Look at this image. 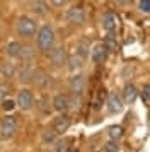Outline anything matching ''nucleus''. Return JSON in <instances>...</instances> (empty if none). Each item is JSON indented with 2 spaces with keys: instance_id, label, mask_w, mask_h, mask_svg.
<instances>
[{
  "instance_id": "9",
  "label": "nucleus",
  "mask_w": 150,
  "mask_h": 152,
  "mask_svg": "<svg viewBox=\"0 0 150 152\" xmlns=\"http://www.w3.org/2000/svg\"><path fill=\"white\" fill-rule=\"evenodd\" d=\"M101 26L104 29V33H116V29H118V17H116L114 12H104L101 17Z\"/></svg>"
},
{
  "instance_id": "24",
  "label": "nucleus",
  "mask_w": 150,
  "mask_h": 152,
  "mask_svg": "<svg viewBox=\"0 0 150 152\" xmlns=\"http://www.w3.org/2000/svg\"><path fill=\"white\" fill-rule=\"evenodd\" d=\"M38 108H39V111L43 113V115H48V113L51 111V101H50L46 96H43V97L39 99V104H38Z\"/></svg>"
},
{
  "instance_id": "32",
  "label": "nucleus",
  "mask_w": 150,
  "mask_h": 152,
  "mask_svg": "<svg viewBox=\"0 0 150 152\" xmlns=\"http://www.w3.org/2000/svg\"><path fill=\"white\" fill-rule=\"evenodd\" d=\"M26 2H31V0H26Z\"/></svg>"
},
{
  "instance_id": "7",
  "label": "nucleus",
  "mask_w": 150,
  "mask_h": 152,
  "mask_svg": "<svg viewBox=\"0 0 150 152\" xmlns=\"http://www.w3.org/2000/svg\"><path fill=\"white\" fill-rule=\"evenodd\" d=\"M68 89L74 96H82L85 91V77L82 74H72L68 79Z\"/></svg>"
},
{
  "instance_id": "23",
  "label": "nucleus",
  "mask_w": 150,
  "mask_h": 152,
  "mask_svg": "<svg viewBox=\"0 0 150 152\" xmlns=\"http://www.w3.org/2000/svg\"><path fill=\"white\" fill-rule=\"evenodd\" d=\"M138 96L142 97V101L145 106H149V103H150V84L149 82L143 84V87L138 91Z\"/></svg>"
},
{
  "instance_id": "31",
  "label": "nucleus",
  "mask_w": 150,
  "mask_h": 152,
  "mask_svg": "<svg viewBox=\"0 0 150 152\" xmlns=\"http://www.w3.org/2000/svg\"><path fill=\"white\" fill-rule=\"evenodd\" d=\"M118 5H121V7H128L130 4H131V0H114Z\"/></svg>"
},
{
  "instance_id": "21",
  "label": "nucleus",
  "mask_w": 150,
  "mask_h": 152,
  "mask_svg": "<svg viewBox=\"0 0 150 152\" xmlns=\"http://www.w3.org/2000/svg\"><path fill=\"white\" fill-rule=\"evenodd\" d=\"M70 138L63 137V138H56V142H55V152H70Z\"/></svg>"
},
{
  "instance_id": "8",
  "label": "nucleus",
  "mask_w": 150,
  "mask_h": 152,
  "mask_svg": "<svg viewBox=\"0 0 150 152\" xmlns=\"http://www.w3.org/2000/svg\"><path fill=\"white\" fill-rule=\"evenodd\" d=\"M109 51L106 50V46L102 45V43H95L94 46H90V53H89V56H90V60L94 63H104L106 62V58H108Z\"/></svg>"
},
{
  "instance_id": "3",
  "label": "nucleus",
  "mask_w": 150,
  "mask_h": 152,
  "mask_svg": "<svg viewBox=\"0 0 150 152\" xmlns=\"http://www.w3.org/2000/svg\"><path fill=\"white\" fill-rule=\"evenodd\" d=\"M34 103H36V99H34V94L31 89H20L19 92H17V96H15V106L17 108H20L22 111H29L31 108L34 106Z\"/></svg>"
},
{
  "instance_id": "12",
  "label": "nucleus",
  "mask_w": 150,
  "mask_h": 152,
  "mask_svg": "<svg viewBox=\"0 0 150 152\" xmlns=\"http://www.w3.org/2000/svg\"><path fill=\"white\" fill-rule=\"evenodd\" d=\"M138 97V89H136L133 84H126L123 87V92H121V101L123 104H133Z\"/></svg>"
},
{
  "instance_id": "15",
  "label": "nucleus",
  "mask_w": 150,
  "mask_h": 152,
  "mask_svg": "<svg viewBox=\"0 0 150 152\" xmlns=\"http://www.w3.org/2000/svg\"><path fill=\"white\" fill-rule=\"evenodd\" d=\"M51 110H55L56 113L68 111V96H65V94H55L53 99H51Z\"/></svg>"
},
{
  "instance_id": "28",
  "label": "nucleus",
  "mask_w": 150,
  "mask_h": 152,
  "mask_svg": "<svg viewBox=\"0 0 150 152\" xmlns=\"http://www.w3.org/2000/svg\"><path fill=\"white\" fill-rule=\"evenodd\" d=\"M2 74H4V75L5 77H12L14 74H15V67H14V63H5V65H4V67H2Z\"/></svg>"
},
{
  "instance_id": "17",
  "label": "nucleus",
  "mask_w": 150,
  "mask_h": 152,
  "mask_svg": "<svg viewBox=\"0 0 150 152\" xmlns=\"http://www.w3.org/2000/svg\"><path fill=\"white\" fill-rule=\"evenodd\" d=\"M20 50H22V45L14 39V41H9L5 45V55L9 56V58H19Z\"/></svg>"
},
{
  "instance_id": "22",
  "label": "nucleus",
  "mask_w": 150,
  "mask_h": 152,
  "mask_svg": "<svg viewBox=\"0 0 150 152\" xmlns=\"http://www.w3.org/2000/svg\"><path fill=\"white\" fill-rule=\"evenodd\" d=\"M109 140H119L123 137V126L121 125H111L108 128Z\"/></svg>"
},
{
  "instance_id": "26",
  "label": "nucleus",
  "mask_w": 150,
  "mask_h": 152,
  "mask_svg": "<svg viewBox=\"0 0 150 152\" xmlns=\"http://www.w3.org/2000/svg\"><path fill=\"white\" fill-rule=\"evenodd\" d=\"M138 12L143 15H149L150 12V0H138Z\"/></svg>"
},
{
  "instance_id": "13",
  "label": "nucleus",
  "mask_w": 150,
  "mask_h": 152,
  "mask_svg": "<svg viewBox=\"0 0 150 152\" xmlns=\"http://www.w3.org/2000/svg\"><path fill=\"white\" fill-rule=\"evenodd\" d=\"M106 106H108V111L109 113H119L123 110V101H121V96L119 94H116V92H111L108 96V101H106Z\"/></svg>"
},
{
  "instance_id": "2",
  "label": "nucleus",
  "mask_w": 150,
  "mask_h": 152,
  "mask_svg": "<svg viewBox=\"0 0 150 152\" xmlns=\"http://www.w3.org/2000/svg\"><path fill=\"white\" fill-rule=\"evenodd\" d=\"M38 21L29 15H20L15 21V34L20 39H33L38 33Z\"/></svg>"
},
{
  "instance_id": "25",
  "label": "nucleus",
  "mask_w": 150,
  "mask_h": 152,
  "mask_svg": "<svg viewBox=\"0 0 150 152\" xmlns=\"http://www.w3.org/2000/svg\"><path fill=\"white\" fill-rule=\"evenodd\" d=\"M102 151L104 152H119V144H118V140H108L106 144L102 145Z\"/></svg>"
},
{
  "instance_id": "30",
  "label": "nucleus",
  "mask_w": 150,
  "mask_h": 152,
  "mask_svg": "<svg viewBox=\"0 0 150 152\" xmlns=\"http://www.w3.org/2000/svg\"><path fill=\"white\" fill-rule=\"evenodd\" d=\"M68 0H50V4L53 5V7H63V5H67Z\"/></svg>"
},
{
  "instance_id": "14",
  "label": "nucleus",
  "mask_w": 150,
  "mask_h": 152,
  "mask_svg": "<svg viewBox=\"0 0 150 152\" xmlns=\"http://www.w3.org/2000/svg\"><path fill=\"white\" fill-rule=\"evenodd\" d=\"M29 10H31V14H34V17H44L48 14V4L44 0H31Z\"/></svg>"
},
{
  "instance_id": "16",
  "label": "nucleus",
  "mask_w": 150,
  "mask_h": 152,
  "mask_svg": "<svg viewBox=\"0 0 150 152\" xmlns=\"http://www.w3.org/2000/svg\"><path fill=\"white\" fill-rule=\"evenodd\" d=\"M65 67H67V69L72 72V74H79V70L84 67V60H82L80 56L77 55V53H74V55H68Z\"/></svg>"
},
{
  "instance_id": "1",
  "label": "nucleus",
  "mask_w": 150,
  "mask_h": 152,
  "mask_svg": "<svg viewBox=\"0 0 150 152\" xmlns=\"http://www.w3.org/2000/svg\"><path fill=\"white\" fill-rule=\"evenodd\" d=\"M55 29L50 24H43L38 28L36 33V48L39 50L41 53L48 55V51L55 46Z\"/></svg>"
},
{
  "instance_id": "18",
  "label": "nucleus",
  "mask_w": 150,
  "mask_h": 152,
  "mask_svg": "<svg viewBox=\"0 0 150 152\" xmlns=\"http://www.w3.org/2000/svg\"><path fill=\"white\" fill-rule=\"evenodd\" d=\"M75 53L80 56L82 60L89 58V53H90V45H89L87 39H80V41L77 43V46H75Z\"/></svg>"
},
{
  "instance_id": "19",
  "label": "nucleus",
  "mask_w": 150,
  "mask_h": 152,
  "mask_svg": "<svg viewBox=\"0 0 150 152\" xmlns=\"http://www.w3.org/2000/svg\"><path fill=\"white\" fill-rule=\"evenodd\" d=\"M102 45L106 46L108 51H116V48H118V38H116V33H106Z\"/></svg>"
},
{
  "instance_id": "6",
  "label": "nucleus",
  "mask_w": 150,
  "mask_h": 152,
  "mask_svg": "<svg viewBox=\"0 0 150 152\" xmlns=\"http://www.w3.org/2000/svg\"><path fill=\"white\" fill-rule=\"evenodd\" d=\"M65 21H67L68 24H72V26H80V24H84V21H85V12H84V9L77 7V5L70 7L67 12H65Z\"/></svg>"
},
{
  "instance_id": "27",
  "label": "nucleus",
  "mask_w": 150,
  "mask_h": 152,
  "mask_svg": "<svg viewBox=\"0 0 150 152\" xmlns=\"http://www.w3.org/2000/svg\"><path fill=\"white\" fill-rule=\"evenodd\" d=\"M0 104H2V110L5 111V113H10V111L15 110V101L14 99H4Z\"/></svg>"
},
{
  "instance_id": "10",
  "label": "nucleus",
  "mask_w": 150,
  "mask_h": 152,
  "mask_svg": "<svg viewBox=\"0 0 150 152\" xmlns=\"http://www.w3.org/2000/svg\"><path fill=\"white\" fill-rule=\"evenodd\" d=\"M34 70H36V69L33 67V63H31V62H24L19 69H17V79H19V82H22V84L33 82Z\"/></svg>"
},
{
  "instance_id": "4",
  "label": "nucleus",
  "mask_w": 150,
  "mask_h": 152,
  "mask_svg": "<svg viewBox=\"0 0 150 152\" xmlns=\"http://www.w3.org/2000/svg\"><path fill=\"white\" fill-rule=\"evenodd\" d=\"M17 132V120L15 116H5L0 120V137L4 140L12 138Z\"/></svg>"
},
{
  "instance_id": "5",
  "label": "nucleus",
  "mask_w": 150,
  "mask_h": 152,
  "mask_svg": "<svg viewBox=\"0 0 150 152\" xmlns=\"http://www.w3.org/2000/svg\"><path fill=\"white\" fill-rule=\"evenodd\" d=\"M67 50L63 48V46H53V48L48 51V58H50V62L53 67L56 69H61V67H65V63H67Z\"/></svg>"
},
{
  "instance_id": "11",
  "label": "nucleus",
  "mask_w": 150,
  "mask_h": 152,
  "mask_svg": "<svg viewBox=\"0 0 150 152\" xmlns=\"http://www.w3.org/2000/svg\"><path fill=\"white\" fill-rule=\"evenodd\" d=\"M70 123H72V121H70V118H68L65 113H60V115L53 120L51 128L55 130V133H56V135H63V133L70 128Z\"/></svg>"
},
{
  "instance_id": "29",
  "label": "nucleus",
  "mask_w": 150,
  "mask_h": 152,
  "mask_svg": "<svg viewBox=\"0 0 150 152\" xmlns=\"http://www.w3.org/2000/svg\"><path fill=\"white\" fill-rule=\"evenodd\" d=\"M7 94H9V87H7L5 84H2V86H0V103H2L4 99H7Z\"/></svg>"
},
{
  "instance_id": "33",
  "label": "nucleus",
  "mask_w": 150,
  "mask_h": 152,
  "mask_svg": "<svg viewBox=\"0 0 150 152\" xmlns=\"http://www.w3.org/2000/svg\"><path fill=\"white\" fill-rule=\"evenodd\" d=\"M94 152H97V151H94Z\"/></svg>"
},
{
  "instance_id": "20",
  "label": "nucleus",
  "mask_w": 150,
  "mask_h": 152,
  "mask_svg": "<svg viewBox=\"0 0 150 152\" xmlns=\"http://www.w3.org/2000/svg\"><path fill=\"white\" fill-rule=\"evenodd\" d=\"M56 138H58V135L55 133V130L51 126H50V128H44L43 133H41V140H43L44 145H53L55 142H56Z\"/></svg>"
}]
</instances>
